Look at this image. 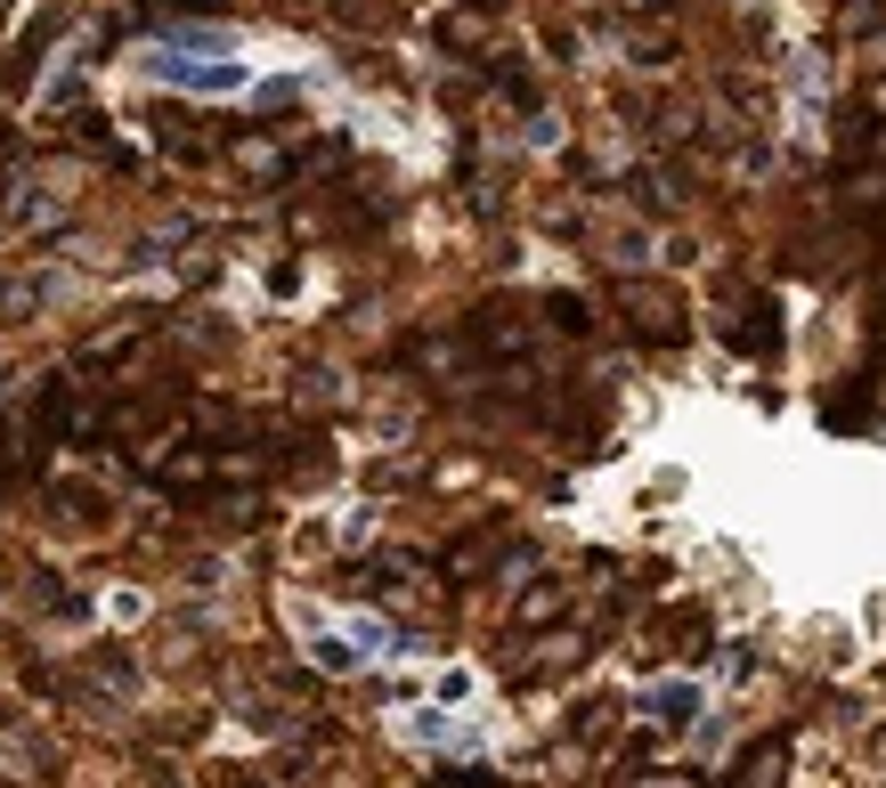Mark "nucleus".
Here are the masks:
<instances>
[{
    "mask_svg": "<svg viewBox=\"0 0 886 788\" xmlns=\"http://www.w3.org/2000/svg\"><path fill=\"white\" fill-rule=\"evenodd\" d=\"M139 74L147 81H171V90H196V98H236L253 90V66L236 57V41L220 25H179L163 33L147 57H139Z\"/></svg>",
    "mask_w": 886,
    "mask_h": 788,
    "instance_id": "obj_1",
    "label": "nucleus"
},
{
    "mask_svg": "<svg viewBox=\"0 0 886 788\" xmlns=\"http://www.w3.org/2000/svg\"><path fill=\"white\" fill-rule=\"evenodd\" d=\"M301 626L318 634V642H309V658H318L325 675H358V667H383V658L407 651V642H390L383 618H318V610H301Z\"/></svg>",
    "mask_w": 886,
    "mask_h": 788,
    "instance_id": "obj_2",
    "label": "nucleus"
},
{
    "mask_svg": "<svg viewBox=\"0 0 886 788\" xmlns=\"http://www.w3.org/2000/svg\"><path fill=\"white\" fill-rule=\"evenodd\" d=\"M699 699H708V682H651L643 708L651 715H699Z\"/></svg>",
    "mask_w": 886,
    "mask_h": 788,
    "instance_id": "obj_3",
    "label": "nucleus"
}]
</instances>
